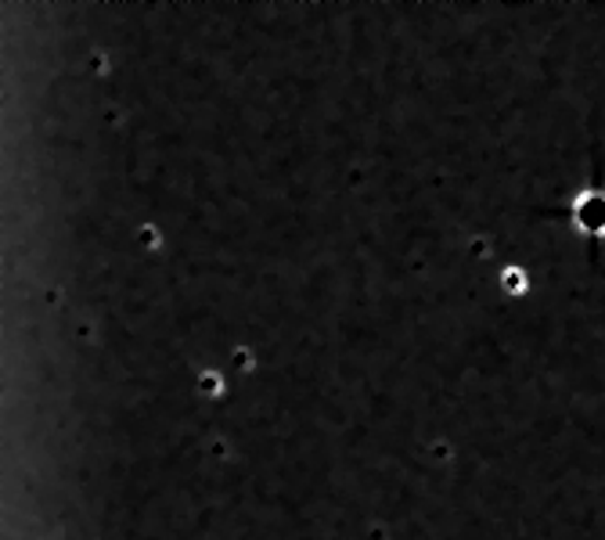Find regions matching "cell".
<instances>
[{
	"instance_id": "cell-1",
	"label": "cell",
	"mask_w": 605,
	"mask_h": 540,
	"mask_svg": "<svg viewBox=\"0 0 605 540\" xmlns=\"http://www.w3.org/2000/svg\"><path fill=\"white\" fill-rule=\"evenodd\" d=\"M570 224L581 230L584 238H605V191L584 188L581 195L570 202Z\"/></svg>"
}]
</instances>
